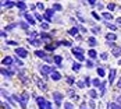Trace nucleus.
<instances>
[{"mask_svg": "<svg viewBox=\"0 0 121 109\" xmlns=\"http://www.w3.org/2000/svg\"><path fill=\"white\" fill-rule=\"evenodd\" d=\"M39 70H40V74H42V76H45V77H46L48 74H52L53 71H56V70H54V67H50V66H48V64L40 66V69H39Z\"/></svg>", "mask_w": 121, "mask_h": 109, "instance_id": "1", "label": "nucleus"}, {"mask_svg": "<svg viewBox=\"0 0 121 109\" xmlns=\"http://www.w3.org/2000/svg\"><path fill=\"white\" fill-rule=\"evenodd\" d=\"M73 50V55L78 59V60H85V57H84V53H82V49L81 48H77V49H71Z\"/></svg>", "mask_w": 121, "mask_h": 109, "instance_id": "2", "label": "nucleus"}, {"mask_svg": "<svg viewBox=\"0 0 121 109\" xmlns=\"http://www.w3.org/2000/svg\"><path fill=\"white\" fill-rule=\"evenodd\" d=\"M15 50V55L18 56V57H22V59H25L26 56H28V50L24 48H15L14 49Z\"/></svg>", "mask_w": 121, "mask_h": 109, "instance_id": "3", "label": "nucleus"}, {"mask_svg": "<svg viewBox=\"0 0 121 109\" xmlns=\"http://www.w3.org/2000/svg\"><path fill=\"white\" fill-rule=\"evenodd\" d=\"M36 104H38V106H39V109H46L48 101H46L43 97H38L36 98Z\"/></svg>", "mask_w": 121, "mask_h": 109, "instance_id": "4", "label": "nucleus"}, {"mask_svg": "<svg viewBox=\"0 0 121 109\" xmlns=\"http://www.w3.org/2000/svg\"><path fill=\"white\" fill-rule=\"evenodd\" d=\"M53 98H54V102H56V105L57 106H61V101H63V94L60 92H53Z\"/></svg>", "mask_w": 121, "mask_h": 109, "instance_id": "5", "label": "nucleus"}, {"mask_svg": "<svg viewBox=\"0 0 121 109\" xmlns=\"http://www.w3.org/2000/svg\"><path fill=\"white\" fill-rule=\"evenodd\" d=\"M24 17H25L26 23H28L29 25H34V24H35V18L32 17V14H28V13H25V14H24Z\"/></svg>", "mask_w": 121, "mask_h": 109, "instance_id": "6", "label": "nucleus"}, {"mask_svg": "<svg viewBox=\"0 0 121 109\" xmlns=\"http://www.w3.org/2000/svg\"><path fill=\"white\" fill-rule=\"evenodd\" d=\"M13 63V57H10V56H6V57H3V60H1V64L3 66H10Z\"/></svg>", "mask_w": 121, "mask_h": 109, "instance_id": "7", "label": "nucleus"}, {"mask_svg": "<svg viewBox=\"0 0 121 109\" xmlns=\"http://www.w3.org/2000/svg\"><path fill=\"white\" fill-rule=\"evenodd\" d=\"M36 85L42 90V91H45V90H48V85L45 84V81H42V80H39V78H36Z\"/></svg>", "mask_w": 121, "mask_h": 109, "instance_id": "8", "label": "nucleus"}, {"mask_svg": "<svg viewBox=\"0 0 121 109\" xmlns=\"http://www.w3.org/2000/svg\"><path fill=\"white\" fill-rule=\"evenodd\" d=\"M50 77H52L53 81H59V80H61V74L59 71H53L52 74H50Z\"/></svg>", "mask_w": 121, "mask_h": 109, "instance_id": "9", "label": "nucleus"}, {"mask_svg": "<svg viewBox=\"0 0 121 109\" xmlns=\"http://www.w3.org/2000/svg\"><path fill=\"white\" fill-rule=\"evenodd\" d=\"M116 73H117V70L116 69H111L109 73V83H113L114 81V78H116Z\"/></svg>", "mask_w": 121, "mask_h": 109, "instance_id": "10", "label": "nucleus"}, {"mask_svg": "<svg viewBox=\"0 0 121 109\" xmlns=\"http://www.w3.org/2000/svg\"><path fill=\"white\" fill-rule=\"evenodd\" d=\"M13 99H14V101H17V102H20V105H21V108H22V109H26L25 102H24V101H22L20 97H17V95H13Z\"/></svg>", "mask_w": 121, "mask_h": 109, "instance_id": "11", "label": "nucleus"}, {"mask_svg": "<svg viewBox=\"0 0 121 109\" xmlns=\"http://www.w3.org/2000/svg\"><path fill=\"white\" fill-rule=\"evenodd\" d=\"M106 39H107L109 42H113V41L117 39V35H116L114 32H109V34H106Z\"/></svg>", "mask_w": 121, "mask_h": 109, "instance_id": "12", "label": "nucleus"}, {"mask_svg": "<svg viewBox=\"0 0 121 109\" xmlns=\"http://www.w3.org/2000/svg\"><path fill=\"white\" fill-rule=\"evenodd\" d=\"M102 18L104 20V21H110V20H113V15H111V13H102Z\"/></svg>", "mask_w": 121, "mask_h": 109, "instance_id": "13", "label": "nucleus"}, {"mask_svg": "<svg viewBox=\"0 0 121 109\" xmlns=\"http://www.w3.org/2000/svg\"><path fill=\"white\" fill-rule=\"evenodd\" d=\"M28 42H29L31 45H35V46H39V45L42 43L40 39H32V38H28Z\"/></svg>", "mask_w": 121, "mask_h": 109, "instance_id": "14", "label": "nucleus"}, {"mask_svg": "<svg viewBox=\"0 0 121 109\" xmlns=\"http://www.w3.org/2000/svg\"><path fill=\"white\" fill-rule=\"evenodd\" d=\"M1 74L3 76H7V77H11L13 74H14V71H11V70H9V69H1Z\"/></svg>", "mask_w": 121, "mask_h": 109, "instance_id": "15", "label": "nucleus"}, {"mask_svg": "<svg viewBox=\"0 0 121 109\" xmlns=\"http://www.w3.org/2000/svg\"><path fill=\"white\" fill-rule=\"evenodd\" d=\"M11 7V6H17V1H1V7Z\"/></svg>", "mask_w": 121, "mask_h": 109, "instance_id": "16", "label": "nucleus"}, {"mask_svg": "<svg viewBox=\"0 0 121 109\" xmlns=\"http://www.w3.org/2000/svg\"><path fill=\"white\" fill-rule=\"evenodd\" d=\"M35 55H36L38 57H42L43 60L46 59V53H45L43 50H35Z\"/></svg>", "mask_w": 121, "mask_h": 109, "instance_id": "17", "label": "nucleus"}, {"mask_svg": "<svg viewBox=\"0 0 121 109\" xmlns=\"http://www.w3.org/2000/svg\"><path fill=\"white\" fill-rule=\"evenodd\" d=\"M53 60H54V63H56L57 66H61V64H63V57H61V56H54Z\"/></svg>", "mask_w": 121, "mask_h": 109, "instance_id": "18", "label": "nucleus"}, {"mask_svg": "<svg viewBox=\"0 0 121 109\" xmlns=\"http://www.w3.org/2000/svg\"><path fill=\"white\" fill-rule=\"evenodd\" d=\"M104 91H106V81H102V85H100V97H103L104 95Z\"/></svg>", "mask_w": 121, "mask_h": 109, "instance_id": "19", "label": "nucleus"}, {"mask_svg": "<svg viewBox=\"0 0 121 109\" xmlns=\"http://www.w3.org/2000/svg\"><path fill=\"white\" fill-rule=\"evenodd\" d=\"M113 55H114L116 57H120V56H121V48H118V46H117V48H114V49H113Z\"/></svg>", "mask_w": 121, "mask_h": 109, "instance_id": "20", "label": "nucleus"}, {"mask_svg": "<svg viewBox=\"0 0 121 109\" xmlns=\"http://www.w3.org/2000/svg\"><path fill=\"white\" fill-rule=\"evenodd\" d=\"M88 53H89V57H91V59H96L97 53H96V50H95V49H89V52H88Z\"/></svg>", "mask_w": 121, "mask_h": 109, "instance_id": "21", "label": "nucleus"}, {"mask_svg": "<svg viewBox=\"0 0 121 109\" xmlns=\"http://www.w3.org/2000/svg\"><path fill=\"white\" fill-rule=\"evenodd\" d=\"M53 14H54V10H53V9H48V10H45V15H46V17H50V18H52Z\"/></svg>", "mask_w": 121, "mask_h": 109, "instance_id": "22", "label": "nucleus"}, {"mask_svg": "<svg viewBox=\"0 0 121 109\" xmlns=\"http://www.w3.org/2000/svg\"><path fill=\"white\" fill-rule=\"evenodd\" d=\"M68 34H70V35H77V34H78V28H77V27L70 28V29H68Z\"/></svg>", "mask_w": 121, "mask_h": 109, "instance_id": "23", "label": "nucleus"}, {"mask_svg": "<svg viewBox=\"0 0 121 109\" xmlns=\"http://www.w3.org/2000/svg\"><path fill=\"white\" fill-rule=\"evenodd\" d=\"M92 84L95 85V88H97V87H100V85H102V81H100L99 78H93V80H92Z\"/></svg>", "mask_w": 121, "mask_h": 109, "instance_id": "24", "label": "nucleus"}, {"mask_svg": "<svg viewBox=\"0 0 121 109\" xmlns=\"http://www.w3.org/2000/svg\"><path fill=\"white\" fill-rule=\"evenodd\" d=\"M109 108L110 109H121V105H117L116 102H110V104H109Z\"/></svg>", "mask_w": 121, "mask_h": 109, "instance_id": "25", "label": "nucleus"}, {"mask_svg": "<svg viewBox=\"0 0 121 109\" xmlns=\"http://www.w3.org/2000/svg\"><path fill=\"white\" fill-rule=\"evenodd\" d=\"M89 97L92 98V99H96V98H97V92H96V90H91V91H89Z\"/></svg>", "mask_w": 121, "mask_h": 109, "instance_id": "26", "label": "nucleus"}, {"mask_svg": "<svg viewBox=\"0 0 121 109\" xmlns=\"http://www.w3.org/2000/svg\"><path fill=\"white\" fill-rule=\"evenodd\" d=\"M17 7L21 9V10H25L26 9V4H25L24 1H17Z\"/></svg>", "mask_w": 121, "mask_h": 109, "instance_id": "27", "label": "nucleus"}, {"mask_svg": "<svg viewBox=\"0 0 121 109\" xmlns=\"http://www.w3.org/2000/svg\"><path fill=\"white\" fill-rule=\"evenodd\" d=\"M61 9H63V7H61L60 3H54V4H53V10H54V11H61Z\"/></svg>", "mask_w": 121, "mask_h": 109, "instance_id": "28", "label": "nucleus"}, {"mask_svg": "<svg viewBox=\"0 0 121 109\" xmlns=\"http://www.w3.org/2000/svg\"><path fill=\"white\" fill-rule=\"evenodd\" d=\"M65 80H67V84H70V85L75 84V78H74V77H71V76H68Z\"/></svg>", "mask_w": 121, "mask_h": 109, "instance_id": "29", "label": "nucleus"}, {"mask_svg": "<svg viewBox=\"0 0 121 109\" xmlns=\"http://www.w3.org/2000/svg\"><path fill=\"white\" fill-rule=\"evenodd\" d=\"M20 78H21V80H22V81H24V84H26V83H29V80H28V78H26V77H25L24 71H21V73H20Z\"/></svg>", "mask_w": 121, "mask_h": 109, "instance_id": "30", "label": "nucleus"}, {"mask_svg": "<svg viewBox=\"0 0 121 109\" xmlns=\"http://www.w3.org/2000/svg\"><path fill=\"white\" fill-rule=\"evenodd\" d=\"M45 49H46V52H53V50L56 49V46H54V45H46Z\"/></svg>", "mask_w": 121, "mask_h": 109, "instance_id": "31", "label": "nucleus"}, {"mask_svg": "<svg viewBox=\"0 0 121 109\" xmlns=\"http://www.w3.org/2000/svg\"><path fill=\"white\" fill-rule=\"evenodd\" d=\"M97 74H99V76H100V77H103V76H106V71H104V70H103V69H102V67H97Z\"/></svg>", "mask_w": 121, "mask_h": 109, "instance_id": "32", "label": "nucleus"}, {"mask_svg": "<svg viewBox=\"0 0 121 109\" xmlns=\"http://www.w3.org/2000/svg\"><path fill=\"white\" fill-rule=\"evenodd\" d=\"M104 23H106V21H104ZM106 27L110 28L111 31H116V29H117V25H113V24H110V23H106Z\"/></svg>", "mask_w": 121, "mask_h": 109, "instance_id": "33", "label": "nucleus"}, {"mask_svg": "<svg viewBox=\"0 0 121 109\" xmlns=\"http://www.w3.org/2000/svg\"><path fill=\"white\" fill-rule=\"evenodd\" d=\"M79 69H81V64H79V63H73V70L74 71H78Z\"/></svg>", "mask_w": 121, "mask_h": 109, "instance_id": "34", "label": "nucleus"}, {"mask_svg": "<svg viewBox=\"0 0 121 109\" xmlns=\"http://www.w3.org/2000/svg\"><path fill=\"white\" fill-rule=\"evenodd\" d=\"M21 99H22L25 104H26V101L29 99V94H28V92H22V98H21Z\"/></svg>", "mask_w": 121, "mask_h": 109, "instance_id": "35", "label": "nucleus"}, {"mask_svg": "<svg viewBox=\"0 0 121 109\" xmlns=\"http://www.w3.org/2000/svg\"><path fill=\"white\" fill-rule=\"evenodd\" d=\"M49 27H50V25H49L48 23H42V24H40V28H42L43 31H46V29H49Z\"/></svg>", "mask_w": 121, "mask_h": 109, "instance_id": "36", "label": "nucleus"}, {"mask_svg": "<svg viewBox=\"0 0 121 109\" xmlns=\"http://www.w3.org/2000/svg\"><path fill=\"white\" fill-rule=\"evenodd\" d=\"M34 15H35V20H38V21H42V20H43V18H45V17H42V15H40V14H39V13H35V14H34Z\"/></svg>", "mask_w": 121, "mask_h": 109, "instance_id": "37", "label": "nucleus"}, {"mask_svg": "<svg viewBox=\"0 0 121 109\" xmlns=\"http://www.w3.org/2000/svg\"><path fill=\"white\" fill-rule=\"evenodd\" d=\"M64 108L65 109H74V106H73L71 102H65V104H64Z\"/></svg>", "mask_w": 121, "mask_h": 109, "instance_id": "38", "label": "nucleus"}, {"mask_svg": "<svg viewBox=\"0 0 121 109\" xmlns=\"http://www.w3.org/2000/svg\"><path fill=\"white\" fill-rule=\"evenodd\" d=\"M89 45H91V46H96V39H95V38H91V39H89Z\"/></svg>", "mask_w": 121, "mask_h": 109, "instance_id": "39", "label": "nucleus"}, {"mask_svg": "<svg viewBox=\"0 0 121 109\" xmlns=\"http://www.w3.org/2000/svg\"><path fill=\"white\" fill-rule=\"evenodd\" d=\"M107 57H109V55H107L106 52H103V53L100 55V59H102V60H107Z\"/></svg>", "mask_w": 121, "mask_h": 109, "instance_id": "40", "label": "nucleus"}, {"mask_svg": "<svg viewBox=\"0 0 121 109\" xmlns=\"http://www.w3.org/2000/svg\"><path fill=\"white\" fill-rule=\"evenodd\" d=\"M92 17H93L95 20H100V18H102V17H100V15H99L96 11H92Z\"/></svg>", "mask_w": 121, "mask_h": 109, "instance_id": "41", "label": "nucleus"}, {"mask_svg": "<svg viewBox=\"0 0 121 109\" xmlns=\"http://www.w3.org/2000/svg\"><path fill=\"white\" fill-rule=\"evenodd\" d=\"M36 9H38V10H45L43 3H36Z\"/></svg>", "mask_w": 121, "mask_h": 109, "instance_id": "42", "label": "nucleus"}, {"mask_svg": "<svg viewBox=\"0 0 121 109\" xmlns=\"http://www.w3.org/2000/svg\"><path fill=\"white\" fill-rule=\"evenodd\" d=\"M40 36L45 38V39H50V38H52V36L49 35V34H46V32H40Z\"/></svg>", "mask_w": 121, "mask_h": 109, "instance_id": "43", "label": "nucleus"}, {"mask_svg": "<svg viewBox=\"0 0 121 109\" xmlns=\"http://www.w3.org/2000/svg\"><path fill=\"white\" fill-rule=\"evenodd\" d=\"M107 7H109V10H114L116 9V3H109Z\"/></svg>", "mask_w": 121, "mask_h": 109, "instance_id": "44", "label": "nucleus"}, {"mask_svg": "<svg viewBox=\"0 0 121 109\" xmlns=\"http://www.w3.org/2000/svg\"><path fill=\"white\" fill-rule=\"evenodd\" d=\"M77 83H78V87H79V88H84L85 85H86V84L84 83V80H82V81H77Z\"/></svg>", "mask_w": 121, "mask_h": 109, "instance_id": "45", "label": "nucleus"}, {"mask_svg": "<svg viewBox=\"0 0 121 109\" xmlns=\"http://www.w3.org/2000/svg\"><path fill=\"white\" fill-rule=\"evenodd\" d=\"M81 109H93V108H86V102H82V105H81Z\"/></svg>", "mask_w": 121, "mask_h": 109, "instance_id": "46", "label": "nucleus"}, {"mask_svg": "<svg viewBox=\"0 0 121 109\" xmlns=\"http://www.w3.org/2000/svg\"><path fill=\"white\" fill-rule=\"evenodd\" d=\"M86 66H88V67H93V62L88 60V62H86Z\"/></svg>", "mask_w": 121, "mask_h": 109, "instance_id": "47", "label": "nucleus"}, {"mask_svg": "<svg viewBox=\"0 0 121 109\" xmlns=\"http://www.w3.org/2000/svg\"><path fill=\"white\" fill-rule=\"evenodd\" d=\"M20 25H21L24 29H28V24H26V23H20Z\"/></svg>", "mask_w": 121, "mask_h": 109, "instance_id": "48", "label": "nucleus"}, {"mask_svg": "<svg viewBox=\"0 0 121 109\" xmlns=\"http://www.w3.org/2000/svg\"><path fill=\"white\" fill-rule=\"evenodd\" d=\"M15 25H17V24H10V25H7V27H6V29H13Z\"/></svg>", "mask_w": 121, "mask_h": 109, "instance_id": "49", "label": "nucleus"}, {"mask_svg": "<svg viewBox=\"0 0 121 109\" xmlns=\"http://www.w3.org/2000/svg\"><path fill=\"white\" fill-rule=\"evenodd\" d=\"M1 105H3V108H6V109H11V108H10V105H9V104H6V102H3Z\"/></svg>", "mask_w": 121, "mask_h": 109, "instance_id": "50", "label": "nucleus"}, {"mask_svg": "<svg viewBox=\"0 0 121 109\" xmlns=\"http://www.w3.org/2000/svg\"><path fill=\"white\" fill-rule=\"evenodd\" d=\"M7 43H9V45H14V46H17V42H15V41H9Z\"/></svg>", "mask_w": 121, "mask_h": 109, "instance_id": "51", "label": "nucleus"}, {"mask_svg": "<svg viewBox=\"0 0 121 109\" xmlns=\"http://www.w3.org/2000/svg\"><path fill=\"white\" fill-rule=\"evenodd\" d=\"M85 81H86V83H85L86 85H91V84H92V83H89V81H91V80H89V77H85Z\"/></svg>", "mask_w": 121, "mask_h": 109, "instance_id": "52", "label": "nucleus"}, {"mask_svg": "<svg viewBox=\"0 0 121 109\" xmlns=\"http://www.w3.org/2000/svg\"><path fill=\"white\" fill-rule=\"evenodd\" d=\"M15 62H17V63H18V64H20V66H22V60H20V59H18V57H15Z\"/></svg>", "mask_w": 121, "mask_h": 109, "instance_id": "53", "label": "nucleus"}, {"mask_svg": "<svg viewBox=\"0 0 121 109\" xmlns=\"http://www.w3.org/2000/svg\"><path fill=\"white\" fill-rule=\"evenodd\" d=\"M88 3H89V4H91V6H95V4H97L96 1H93V0H89V1H88Z\"/></svg>", "mask_w": 121, "mask_h": 109, "instance_id": "54", "label": "nucleus"}, {"mask_svg": "<svg viewBox=\"0 0 121 109\" xmlns=\"http://www.w3.org/2000/svg\"><path fill=\"white\" fill-rule=\"evenodd\" d=\"M46 109H53V108H52V104H50V102H48V104H46Z\"/></svg>", "mask_w": 121, "mask_h": 109, "instance_id": "55", "label": "nucleus"}, {"mask_svg": "<svg viewBox=\"0 0 121 109\" xmlns=\"http://www.w3.org/2000/svg\"><path fill=\"white\" fill-rule=\"evenodd\" d=\"M92 32H93V34H97V32H99V28H92Z\"/></svg>", "mask_w": 121, "mask_h": 109, "instance_id": "56", "label": "nucleus"}, {"mask_svg": "<svg viewBox=\"0 0 121 109\" xmlns=\"http://www.w3.org/2000/svg\"><path fill=\"white\" fill-rule=\"evenodd\" d=\"M117 88H121V77H120V80L117 81Z\"/></svg>", "mask_w": 121, "mask_h": 109, "instance_id": "57", "label": "nucleus"}, {"mask_svg": "<svg viewBox=\"0 0 121 109\" xmlns=\"http://www.w3.org/2000/svg\"><path fill=\"white\" fill-rule=\"evenodd\" d=\"M45 62H46V63H52V62H53V59H49V57H46V59H45Z\"/></svg>", "mask_w": 121, "mask_h": 109, "instance_id": "58", "label": "nucleus"}, {"mask_svg": "<svg viewBox=\"0 0 121 109\" xmlns=\"http://www.w3.org/2000/svg\"><path fill=\"white\" fill-rule=\"evenodd\" d=\"M0 35L3 36V38H7V34H6V32H4V31H1V34H0Z\"/></svg>", "mask_w": 121, "mask_h": 109, "instance_id": "59", "label": "nucleus"}, {"mask_svg": "<svg viewBox=\"0 0 121 109\" xmlns=\"http://www.w3.org/2000/svg\"><path fill=\"white\" fill-rule=\"evenodd\" d=\"M117 102H120V104H121V95H120L118 98H117Z\"/></svg>", "mask_w": 121, "mask_h": 109, "instance_id": "60", "label": "nucleus"}, {"mask_svg": "<svg viewBox=\"0 0 121 109\" xmlns=\"http://www.w3.org/2000/svg\"><path fill=\"white\" fill-rule=\"evenodd\" d=\"M118 64H121V59H120V60H118Z\"/></svg>", "mask_w": 121, "mask_h": 109, "instance_id": "61", "label": "nucleus"}]
</instances>
